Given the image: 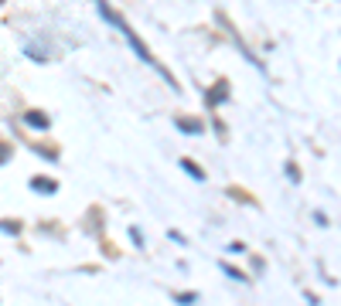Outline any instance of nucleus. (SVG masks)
<instances>
[{"mask_svg": "<svg viewBox=\"0 0 341 306\" xmlns=\"http://www.w3.org/2000/svg\"><path fill=\"white\" fill-rule=\"evenodd\" d=\"M31 191H45V194H55V191H58V184H55V181H48V177H34V181H31Z\"/></svg>", "mask_w": 341, "mask_h": 306, "instance_id": "obj_1", "label": "nucleus"}, {"mask_svg": "<svg viewBox=\"0 0 341 306\" xmlns=\"http://www.w3.org/2000/svg\"><path fill=\"white\" fill-rule=\"evenodd\" d=\"M0 228H4V231H7V235H17V231H21V228L14 225V221H0Z\"/></svg>", "mask_w": 341, "mask_h": 306, "instance_id": "obj_5", "label": "nucleus"}, {"mask_svg": "<svg viewBox=\"0 0 341 306\" xmlns=\"http://www.w3.org/2000/svg\"><path fill=\"white\" fill-rule=\"evenodd\" d=\"M222 269H225V276H232V279H239V283L246 279V276H242V272H239V269H232V265H222Z\"/></svg>", "mask_w": 341, "mask_h": 306, "instance_id": "obj_6", "label": "nucleus"}, {"mask_svg": "<svg viewBox=\"0 0 341 306\" xmlns=\"http://www.w3.org/2000/svg\"><path fill=\"white\" fill-rule=\"evenodd\" d=\"M194 299H198L194 293H181V296H178V303H194Z\"/></svg>", "mask_w": 341, "mask_h": 306, "instance_id": "obj_7", "label": "nucleus"}, {"mask_svg": "<svg viewBox=\"0 0 341 306\" xmlns=\"http://www.w3.org/2000/svg\"><path fill=\"white\" fill-rule=\"evenodd\" d=\"M178 129H184V133H202V123H188V119H178Z\"/></svg>", "mask_w": 341, "mask_h": 306, "instance_id": "obj_3", "label": "nucleus"}, {"mask_svg": "<svg viewBox=\"0 0 341 306\" xmlns=\"http://www.w3.org/2000/svg\"><path fill=\"white\" fill-rule=\"evenodd\" d=\"M181 167H184V170H188V174H191L194 181H205V174H202V170H198V167H194L191 160H181Z\"/></svg>", "mask_w": 341, "mask_h": 306, "instance_id": "obj_4", "label": "nucleus"}, {"mask_svg": "<svg viewBox=\"0 0 341 306\" xmlns=\"http://www.w3.org/2000/svg\"><path fill=\"white\" fill-rule=\"evenodd\" d=\"M24 123L34 126V129H45V126H48V116H41V113H24Z\"/></svg>", "mask_w": 341, "mask_h": 306, "instance_id": "obj_2", "label": "nucleus"}, {"mask_svg": "<svg viewBox=\"0 0 341 306\" xmlns=\"http://www.w3.org/2000/svg\"><path fill=\"white\" fill-rule=\"evenodd\" d=\"M7 157H11V150H7V147H0V163H7Z\"/></svg>", "mask_w": 341, "mask_h": 306, "instance_id": "obj_8", "label": "nucleus"}]
</instances>
